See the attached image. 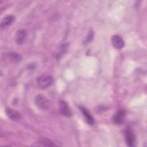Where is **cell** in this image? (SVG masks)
Returning a JSON list of instances; mask_svg holds the SVG:
<instances>
[{
	"label": "cell",
	"instance_id": "30bf717a",
	"mask_svg": "<svg viewBox=\"0 0 147 147\" xmlns=\"http://www.w3.org/2000/svg\"><path fill=\"white\" fill-rule=\"evenodd\" d=\"M2 57H4V59L5 58L6 59L9 60L10 61H12V62H18L20 61L22 59L20 54L15 52L6 53L4 54V55H3Z\"/></svg>",
	"mask_w": 147,
	"mask_h": 147
},
{
	"label": "cell",
	"instance_id": "7c38bea8",
	"mask_svg": "<svg viewBox=\"0 0 147 147\" xmlns=\"http://www.w3.org/2000/svg\"><path fill=\"white\" fill-rule=\"evenodd\" d=\"M94 32L92 30H91L89 32L86 38V40H85V44H88L90 43V42L92 41L93 38H94Z\"/></svg>",
	"mask_w": 147,
	"mask_h": 147
},
{
	"label": "cell",
	"instance_id": "7a4b0ae2",
	"mask_svg": "<svg viewBox=\"0 0 147 147\" xmlns=\"http://www.w3.org/2000/svg\"><path fill=\"white\" fill-rule=\"evenodd\" d=\"M34 102L36 106L42 110H46L48 108L49 103V100L45 96L41 94L37 95L34 98Z\"/></svg>",
	"mask_w": 147,
	"mask_h": 147
},
{
	"label": "cell",
	"instance_id": "52a82bcc",
	"mask_svg": "<svg viewBox=\"0 0 147 147\" xmlns=\"http://www.w3.org/2000/svg\"><path fill=\"white\" fill-rule=\"evenodd\" d=\"M111 43L113 47L118 49H122L125 45V42L123 38L117 34L113 36L111 38Z\"/></svg>",
	"mask_w": 147,
	"mask_h": 147
},
{
	"label": "cell",
	"instance_id": "3957f363",
	"mask_svg": "<svg viewBox=\"0 0 147 147\" xmlns=\"http://www.w3.org/2000/svg\"><path fill=\"white\" fill-rule=\"evenodd\" d=\"M126 142L129 146H134L136 144V136L133 130L130 128H127L125 131Z\"/></svg>",
	"mask_w": 147,
	"mask_h": 147
},
{
	"label": "cell",
	"instance_id": "4fadbf2b",
	"mask_svg": "<svg viewBox=\"0 0 147 147\" xmlns=\"http://www.w3.org/2000/svg\"><path fill=\"white\" fill-rule=\"evenodd\" d=\"M28 68H29V69H33L35 68V65H34V64H29Z\"/></svg>",
	"mask_w": 147,
	"mask_h": 147
},
{
	"label": "cell",
	"instance_id": "ba28073f",
	"mask_svg": "<svg viewBox=\"0 0 147 147\" xmlns=\"http://www.w3.org/2000/svg\"><path fill=\"white\" fill-rule=\"evenodd\" d=\"M80 111L84 116L87 123L90 125H92L94 123V119L91 113L83 106H79Z\"/></svg>",
	"mask_w": 147,
	"mask_h": 147
},
{
	"label": "cell",
	"instance_id": "6da1fadb",
	"mask_svg": "<svg viewBox=\"0 0 147 147\" xmlns=\"http://www.w3.org/2000/svg\"><path fill=\"white\" fill-rule=\"evenodd\" d=\"M53 79L52 76L43 75L39 76L37 79V83L38 86L41 88H46L52 84Z\"/></svg>",
	"mask_w": 147,
	"mask_h": 147
},
{
	"label": "cell",
	"instance_id": "9c48e42d",
	"mask_svg": "<svg viewBox=\"0 0 147 147\" xmlns=\"http://www.w3.org/2000/svg\"><path fill=\"white\" fill-rule=\"evenodd\" d=\"M27 36V32L26 30L21 29L17 30L16 34V42L17 44H22L25 40Z\"/></svg>",
	"mask_w": 147,
	"mask_h": 147
},
{
	"label": "cell",
	"instance_id": "8992f818",
	"mask_svg": "<svg viewBox=\"0 0 147 147\" xmlns=\"http://www.w3.org/2000/svg\"><path fill=\"white\" fill-rule=\"evenodd\" d=\"M5 113L9 119L14 121H17L21 118V114L19 112L10 107H7L5 109Z\"/></svg>",
	"mask_w": 147,
	"mask_h": 147
},
{
	"label": "cell",
	"instance_id": "277c9868",
	"mask_svg": "<svg viewBox=\"0 0 147 147\" xmlns=\"http://www.w3.org/2000/svg\"><path fill=\"white\" fill-rule=\"evenodd\" d=\"M59 111L60 113L65 117H70L72 116V111L69 107L68 103L63 100L59 102Z\"/></svg>",
	"mask_w": 147,
	"mask_h": 147
},
{
	"label": "cell",
	"instance_id": "8fae6325",
	"mask_svg": "<svg viewBox=\"0 0 147 147\" xmlns=\"http://www.w3.org/2000/svg\"><path fill=\"white\" fill-rule=\"evenodd\" d=\"M14 16L12 15L7 16L5 17H4L1 22V28H5L6 27L10 25H11L14 21Z\"/></svg>",
	"mask_w": 147,
	"mask_h": 147
},
{
	"label": "cell",
	"instance_id": "5b68a950",
	"mask_svg": "<svg viewBox=\"0 0 147 147\" xmlns=\"http://www.w3.org/2000/svg\"><path fill=\"white\" fill-rule=\"evenodd\" d=\"M126 115V112L123 109L119 110L114 115L113 118V122L117 125H121L125 121Z\"/></svg>",
	"mask_w": 147,
	"mask_h": 147
}]
</instances>
